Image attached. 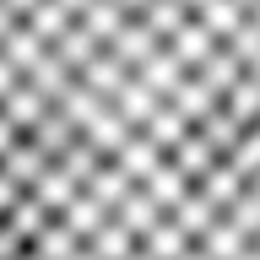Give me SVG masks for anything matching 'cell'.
<instances>
[{
    "mask_svg": "<svg viewBox=\"0 0 260 260\" xmlns=\"http://www.w3.org/2000/svg\"><path fill=\"white\" fill-rule=\"evenodd\" d=\"M0 260H260V0H0Z\"/></svg>",
    "mask_w": 260,
    "mask_h": 260,
    "instance_id": "cell-1",
    "label": "cell"
}]
</instances>
